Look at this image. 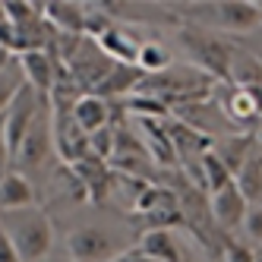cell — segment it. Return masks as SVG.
Listing matches in <instances>:
<instances>
[{
    "label": "cell",
    "instance_id": "obj_9",
    "mask_svg": "<svg viewBox=\"0 0 262 262\" xmlns=\"http://www.w3.org/2000/svg\"><path fill=\"white\" fill-rule=\"evenodd\" d=\"M70 171L76 174V180L82 183V190L89 196V202H104L111 196V186H114V171L111 164L95 158V155H85L82 161L70 164Z\"/></svg>",
    "mask_w": 262,
    "mask_h": 262
},
{
    "label": "cell",
    "instance_id": "obj_32",
    "mask_svg": "<svg viewBox=\"0 0 262 262\" xmlns=\"http://www.w3.org/2000/svg\"><path fill=\"white\" fill-rule=\"evenodd\" d=\"M0 262H23L19 253L13 250V243H10V237H7L4 228H0Z\"/></svg>",
    "mask_w": 262,
    "mask_h": 262
},
{
    "label": "cell",
    "instance_id": "obj_26",
    "mask_svg": "<svg viewBox=\"0 0 262 262\" xmlns=\"http://www.w3.org/2000/svg\"><path fill=\"white\" fill-rule=\"evenodd\" d=\"M123 107L129 111V114H136L139 120H167V111L161 101H155V98H148V95H139V92H133V95H126V101H123Z\"/></svg>",
    "mask_w": 262,
    "mask_h": 262
},
{
    "label": "cell",
    "instance_id": "obj_27",
    "mask_svg": "<svg viewBox=\"0 0 262 262\" xmlns=\"http://www.w3.org/2000/svg\"><path fill=\"white\" fill-rule=\"evenodd\" d=\"M4 7H7V19L13 26H35V23H41L45 16H41V4H26V0H4Z\"/></svg>",
    "mask_w": 262,
    "mask_h": 262
},
{
    "label": "cell",
    "instance_id": "obj_17",
    "mask_svg": "<svg viewBox=\"0 0 262 262\" xmlns=\"http://www.w3.org/2000/svg\"><path fill=\"white\" fill-rule=\"evenodd\" d=\"M139 250L152 262H186V256L180 250L174 231H142Z\"/></svg>",
    "mask_w": 262,
    "mask_h": 262
},
{
    "label": "cell",
    "instance_id": "obj_7",
    "mask_svg": "<svg viewBox=\"0 0 262 262\" xmlns=\"http://www.w3.org/2000/svg\"><path fill=\"white\" fill-rule=\"evenodd\" d=\"M51 142H54V155L67 167L89 155V136L76 126L70 111H54L51 114Z\"/></svg>",
    "mask_w": 262,
    "mask_h": 262
},
{
    "label": "cell",
    "instance_id": "obj_10",
    "mask_svg": "<svg viewBox=\"0 0 262 262\" xmlns=\"http://www.w3.org/2000/svg\"><path fill=\"white\" fill-rule=\"evenodd\" d=\"M247 209H250V202L243 199V193L237 190V183H234V180L209 196L212 221L218 224L221 231H234V228H240V224H243V215H247Z\"/></svg>",
    "mask_w": 262,
    "mask_h": 262
},
{
    "label": "cell",
    "instance_id": "obj_18",
    "mask_svg": "<svg viewBox=\"0 0 262 262\" xmlns=\"http://www.w3.org/2000/svg\"><path fill=\"white\" fill-rule=\"evenodd\" d=\"M142 82V70L133 67V63H114V70L107 73V79L101 82V89L95 95H101L104 101L107 98H120V95H133Z\"/></svg>",
    "mask_w": 262,
    "mask_h": 262
},
{
    "label": "cell",
    "instance_id": "obj_31",
    "mask_svg": "<svg viewBox=\"0 0 262 262\" xmlns=\"http://www.w3.org/2000/svg\"><path fill=\"white\" fill-rule=\"evenodd\" d=\"M107 262H152V259H148L139 247H126V250H120L114 259H107Z\"/></svg>",
    "mask_w": 262,
    "mask_h": 262
},
{
    "label": "cell",
    "instance_id": "obj_1",
    "mask_svg": "<svg viewBox=\"0 0 262 262\" xmlns=\"http://www.w3.org/2000/svg\"><path fill=\"white\" fill-rule=\"evenodd\" d=\"M212 85H215V79H209L196 67H171L164 73H155V76H142L136 92L161 101L167 111H171V107L202 104L205 98L212 95Z\"/></svg>",
    "mask_w": 262,
    "mask_h": 262
},
{
    "label": "cell",
    "instance_id": "obj_23",
    "mask_svg": "<svg viewBox=\"0 0 262 262\" xmlns=\"http://www.w3.org/2000/svg\"><path fill=\"white\" fill-rule=\"evenodd\" d=\"M234 177H231V171L224 167V161L212 152H205L202 158H199V186H202V193H215V190H221V186H228Z\"/></svg>",
    "mask_w": 262,
    "mask_h": 262
},
{
    "label": "cell",
    "instance_id": "obj_30",
    "mask_svg": "<svg viewBox=\"0 0 262 262\" xmlns=\"http://www.w3.org/2000/svg\"><path fill=\"white\" fill-rule=\"evenodd\" d=\"M224 259H228V262H256V253H253L250 243H237V240H231L228 247H224Z\"/></svg>",
    "mask_w": 262,
    "mask_h": 262
},
{
    "label": "cell",
    "instance_id": "obj_14",
    "mask_svg": "<svg viewBox=\"0 0 262 262\" xmlns=\"http://www.w3.org/2000/svg\"><path fill=\"white\" fill-rule=\"evenodd\" d=\"M142 123V145L152 161L171 167L177 164V148H174V139H171V129L164 126V120H139Z\"/></svg>",
    "mask_w": 262,
    "mask_h": 262
},
{
    "label": "cell",
    "instance_id": "obj_33",
    "mask_svg": "<svg viewBox=\"0 0 262 262\" xmlns=\"http://www.w3.org/2000/svg\"><path fill=\"white\" fill-rule=\"evenodd\" d=\"M10 171V148H7V133H4V114H0V174Z\"/></svg>",
    "mask_w": 262,
    "mask_h": 262
},
{
    "label": "cell",
    "instance_id": "obj_22",
    "mask_svg": "<svg viewBox=\"0 0 262 262\" xmlns=\"http://www.w3.org/2000/svg\"><path fill=\"white\" fill-rule=\"evenodd\" d=\"M234 183H237V190L243 193V199L250 205L262 202V155L259 152H253L247 161H243V167L234 174Z\"/></svg>",
    "mask_w": 262,
    "mask_h": 262
},
{
    "label": "cell",
    "instance_id": "obj_5",
    "mask_svg": "<svg viewBox=\"0 0 262 262\" xmlns=\"http://www.w3.org/2000/svg\"><path fill=\"white\" fill-rule=\"evenodd\" d=\"M45 104H48V101L38 95V92L29 89V85H23V92L16 95V101L7 107V114H4V133H7L10 161H13V155H16V148L23 145V139H26V133H29V126L35 123V117L41 114Z\"/></svg>",
    "mask_w": 262,
    "mask_h": 262
},
{
    "label": "cell",
    "instance_id": "obj_21",
    "mask_svg": "<svg viewBox=\"0 0 262 262\" xmlns=\"http://www.w3.org/2000/svg\"><path fill=\"white\" fill-rule=\"evenodd\" d=\"M221 111H224V117H228L234 126H250L262 114L259 101L250 95V92H243V89H231V95L224 98V107Z\"/></svg>",
    "mask_w": 262,
    "mask_h": 262
},
{
    "label": "cell",
    "instance_id": "obj_20",
    "mask_svg": "<svg viewBox=\"0 0 262 262\" xmlns=\"http://www.w3.org/2000/svg\"><path fill=\"white\" fill-rule=\"evenodd\" d=\"M98 48H101V54H107L114 63H133L136 67V54H139V45L129 38L126 32H117L114 26H111L104 35H98V38H92Z\"/></svg>",
    "mask_w": 262,
    "mask_h": 262
},
{
    "label": "cell",
    "instance_id": "obj_13",
    "mask_svg": "<svg viewBox=\"0 0 262 262\" xmlns=\"http://www.w3.org/2000/svg\"><path fill=\"white\" fill-rule=\"evenodd\" d=\"M32 205H38V196H35V186L23 171L10 167L7 174H0V215L32 209Z\"/></svg>",
    "mask_w": 262,
    "mask_h": 262
},
{
    "label": "cell",
    "instance_id": "obj_29",
    "mask_svg": "<svg viewBox=\"0 0 262 262\" xmlns=\"http://www.w3.org/2000/svg\"><path fill=\"white\" fill-rule=\"evenodd\" d=\"M243 237H247V243H253V247H262V202L259 205H250L247 215H243Z\"/></svg>",
    "mask_w": 262,
    "mask_h": 262
},
{
    "label": "cell",
    "instance_id": "obj_4",
    "mask_svg": "<svg viewBox=\"0 0 262 262\" xmlns=\"http://www.w3.org/2000/svg\"><path fill=\"white\" fill-rule=\"evenodd\" d=\"M117 234H111L98 224H82L67 234V256L70 262H107L120 253Z\"/></svg>",
    "mask_w": 262,
    "mask_h": 262
},
{
    "label": "cell",
    "instance_id": "obj_19",
    "mask_svg": "<svg viewBox=\"0 0 262 262\" xmlns=\"http://www.w3.org/2000/svg\"><path fill=\"white\" fill-rule=\"evenodd\" d=\"M174 205H180V202H177V193L171 183H145L142 193L133 202V215L139 218V215H152L161 209H174Z\"/></svg>",
    "mask_w": 262,
    "mask_h": 262
},
{
    "label": "cell",
    "instance_id": "obj_16",
    "mask_svg": "<svg viewBox=\"0 0 262 262\" xmlns=\"http://www.w3.org/2000/svg\"><path fill=\"white\" fill-rule=\"evenodd\" d=\"M70 114H73V120H76V126L85 136L98 133L101 126H111V104L101 95H79Z\"/></svg>",
    "mask_w": 262,
    "mask_h": 262
},
{
    "label": "cell",
    "instance_id": "obj_28",
    "mask_svg": "<svg viewBox=\"0 0 262 262\" xmlns=\"http://www.w3.org/2000/svg\"><path fill=\"white\" fill-rule=\"evenodd\" d=\"M114 142H117L114 126H101L98 133L89 136V155H95L101 161H111V155H114Z\"/></svg>",
    "mask_w": 262,
    "mask_h": 262
},
{
    "label": "cell",
    "instance_id": "obj_25",
    "mask_svg": "<svg viewBox=\"0 0 262 262\" xmlns=\"http://www.w3.org/2000/svg\"><path fill=\"white\" fill-rule=\"evenodd\" d=\"M23 85H26V79H23V70H19V63H16V57L0 70V114H7V107L16 101V95L23 92Z\"/></svg>",
    "mask_w": 262,
    "mask_h": 262
},
{
    "label": "cell",
    "instance_id": "obj_15",
    "mask_svg": "<svg viewBox=\"0 0 262 262\" xmlns=\"http://www.w3.org/2000/svg\"><path fill=\"white\" fill-rule=\"evenodd\" d=\"M253 145H256V136L247 133V129H240V133H228L212 142V152L224 161V167L231 171V177L243 167V161H247L253 155Z\"/></svg>",
    "mask_w": 262,
    "mask_h": 262
},
{
    "label": "cell",
    "instance_id": "obj_8",
    "mask_svg": "<svg viewBox=\"0 0 262 262\" xmlns=\"http://www.w3.org/2000/svg\"><path fill=\"white\" fill-rule=\"evenodd\" d=\"M16 63H19L23 70V79L29 89H35L38 95L48 101L51 89H54V79H57V54H54V45L48 51H29V54H19L16 57Z\"/></svg>",
    "mask_w": 262,
    "mask_h": 262
},
{
    "label": "cell",
    "instance_id": "obj_3",
    "mask_svg": "<svg viewBox=\"0 0 262 262\" xmlns=\"http://www.w3.org/2000/svg\"><path fill=\"white\" fill-rule=\"evenodd\" d=\"M180 41L186 54L193 57V67L202 70L209 79H228L231 76V63L237 57V48L218 32L199 29V26H186L180 32Z\"/></svg>",
    "mask_w": 262,
    "mask_h": 262
},
{
    "label": "cell",
    "instance_id": "obj_12",
    "mask_svg": "<svg viewBox=\"0 0 262 262\" xmlns=\"http://www.w3.org/2000/svg\"><path fill=\"white\" fill-rule=\"evenodd\" d=\"M45 23L67 38H82L85 35V4H70V0H51L41 4Z\"/></svg>",
    "mask_w": 262,
    "mask_h": 262
},
{
    "label": "cell",
    "instance_id": "obj_34",
    "mask_svg": "<svg viewBox=\"0 0 262 262\" xmlns=\"http://www.w3.org/2000/svg\"><path fill=\"white\" fill-rule=\"evenodd\" d=\"M10 60H13V57H10V54H7V51H0V70H4V67H7Z\"/></svg>",
    "mask_w": 262,
    "mask_h": 262
},
{
    "label": "cell",
    "instance_id": "obj_35",
    "mask_svg": "<svg viewBox=\"0 0 262 262\" xmlns=\"http://www.w3.org/2000/svg\"><path fill=\"white\" fill-rule=\"evenodd\" d=\"M4 23H10V19H7V7H4V0H0V26H4Z\"/></svg>",
    "mask_w": 262,
    "mask_h": 262
},
{
    "label": "cell",
    "instance_id": "obj_24",
    "mask_svg": "<svg viewBox=\"0 0 262 262\" xmlns=\"http://www.w3.org/2000/svg\"><path fill=\"white\" fill-rule=\"evenodd\" d=\"M136 67L142 70V76H155V73L171 70L174 63H171V54H167L164 45H158V41H145V45H139Z\"/></svg>",
    "mask_w": 262,
    "mask_h": 262
},
{
    "label": "cell",
    "instance_id": "obj_11",
    "mask_svg": "<svg viewBox=\"0 0 262 262\" xmlns=\"http://www.w3.org/2000/svg\"><path fill=\"white\" fill-rule=\"evenodd\" d=\"M215 23L228 32H250L262 23V7L250 0H221V4H205Z\"/></svg>",
    "mask_w": 262,
    "mask_h": 262
},
{
    "label": "cell",
    "instance_id": "obj_6",
    "mask_svg": "<svg viewBox=\"0 0 262 262\" xmlns=\"http://www.w3.org/2000/svg\"><path fill=\"white\" fill-rule=\"evenodd\" d=\"M54 158V142H51V107L45 104L41 114L35 117V123L29 126V133L23 139V145L16 148L13 161L26 167V171H41V167Z\"/></svg>",
    "mask_w": 262,
    "mask_h": 262
},
{
    "label": "cell",
    "instance_id": "obj_36",
    "mask_svg": "<svg viewBox=\"0 0 262 262\" xmlns=\"http://www.w3.org/2000/svg\"><path fill=\"white\" fill-rule=\"evenodd\" d=\"M259 142H262V133H259Z\"/></svg>",
    "mask_w": 262,
    "mask_h": 262
},
{
    "label": "cell",
    "instance_id": "obj_2",
    "mask_svg": "<svg viewBox=\"0 0 262 262\" xmlns=\"http://www.w3.org/2000/svg\"><path fill=\"white\" fill-rule=\"evenodd\" d=\"M0 228L7 231L13 250L23 262H45L54 250V221L41 205L0 215Z\"/></svg>",
    "mask_w": 262,
    "mask_h": 262
}]
</instances>
